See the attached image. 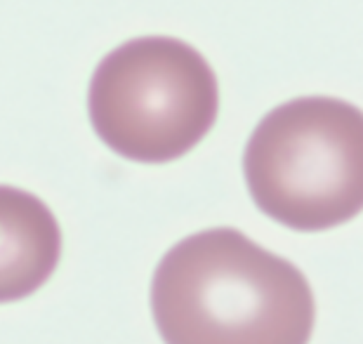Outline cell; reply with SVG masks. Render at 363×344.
Returning <instances> with one entry per match:
<instances>
[{
    "instance_id": "obj_1",
    "label": "cell",
    "mask_w": 363,
    "mask_h": 344,
    "mask_svg": "<svg viewBox=\"0 0 363 344\" xmlns=\"http://www.w3.org/2000/svg\"><path fill=\"white\" fill-rule=\"evenodd\" d=\"M151 314L165 344H309L316 299L293 262L222 226L163 255Z\"/></svg>"
},
{
    "instance_id": "obj_2",
    "label": "cell",
    "mask_w": 363,
    "mask_h": 344,
    "mask_svg": "<svg viewBox=\"0 0 363 344\" xmlns=\"http://www.w3.org/2000/svg\"><path fill=\"white\" fill-rule=\"evenodd\" d=\"M243 174L252 203L293 231H325L363 208V113L335 97H297L257 123Z\"/></svg>"
},
{
    "instance_id": "obj_3",
    "label": "cell",
    "mask_w": 363,
    "mask_h": 344,
    "mask_svg": "<svg viewBox=\"0 0 363 344\" xmlns=\"http://www.w3.org/2000/svg\"><path fill=\"white\" fill-rule=\"evenodd\" d=\"M220 85L199 50L170 35L113 48L92 73L88 113L97 137L137 163L186 156L213 130Z\"/></svg>"
},
{
    "instance_id": "obj_4",
    "label": "cell",
    "mask_w": 363,
    "mask_h": 344,
    "mask_svg": "<svg viewBox=\"0 0 363 344\" xmlns=\"http://www.w3.org/2000/svg\"><path fill=\"white\" fill-rule=\"evenodd\" d=\"M62 257V229L38 196L0 184V304L19 302L50 281Z\"/></svg>"
}]
</instances>
